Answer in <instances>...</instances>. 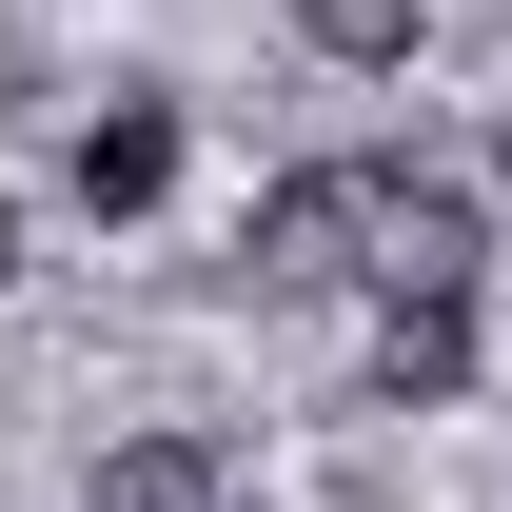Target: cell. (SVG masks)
<instances>
[{
    "mask_svg": "<svg viewBox=\"0 0 512 512\" xmlns=\"http://www.w3.org/2000/svg\"><path fill=\"white\" fill-rule=\"evenodd\" d=\"M256 276H296V296H316V276H375V158H296V178L256 197Z\"/></svg>",
    "mask_w": 512,
    "mask_h": 512,
    "instance_id": "6da1fadb",
    "label": "cell"
},
{
    "mask_svg": "<svg viewBox=\"0 0 512 512\" xmlns=\"http://www.w3.org/2000/svg\"><path fill=\"white\" fill-rule=\"evenodd\" d=\"M473 256H493L473 178H434V158H375V276H394V296H473Z\"/></svg>",
    "mask_w": 512,
    "mask_h": 512,
    "instance_id": "7a4b0ae2",
    "label": "cell"
},
{
    "mask_svg": "<svg viewBox=\"0 0 512 512\" xmlns=\"http://www.w3.org/2000/svg\"><path fill=\"white\" fill-rule=\"evenodd\" d=\"M60 178H79V217H158L178 197V99H99Z\"/></svg>",
    "mask_w": 512,
    "mask_h": 512,
    "instance_id": "3957f363",
    "label": "cell"
},
{
    "mask_svg": "<svg viewBox=\"0 0 512 512\" xmlns=\"http://www.w3.org/2000/svg\"><path fill=\"white\" fill-rule=\"evenodd\" d=\"M375 394L394 414H453V394H473V296H394L375 316Z\"/></svg>",
    "mask_w": 512,
    "mask_h": 512,
    "instance_id": "277c9868",
    "label": "cell"
},
{
    "mask_svg": "<svg viewBox=\"0 0 512 512\" xmlns=\"http://www.w3.org/2000/svg\"><path fill=\"white\" fill-rule=\"evenodd\" d=\"M296 40H316L335 79H394L414 40H434V0H296Z\"/></svg>",
    "mask_w": 512,
    "mask_h": 512,
    "instance_id": "5b68a950",
    "label": "cell"
},
{
    "mask_svg": "<svg viewBox=\"0 0 512 512\" xmlns=\"http://www.w3.org/2000/svg\"><path fill=\"white\" fill-rule=\"evenodd\" d=\"M217 493V434H138V453H99V512H197Z\"/></svg>",
    "mask_w": 512,
    "mask_h": 512,
    "instance_id": "8992f818",
    "label": "cell"
},
{
    "mask_svg": "<svg viewBox=\"0 0 512 512\" xmlns=\"http://www.w3.org/2000/svg\"><path fill=\"white\" fill-rule=\"evenodd\" d=\"M0 276H20V217H0Z\"/></svg>",
    "mask_w": 512,
    "mask_h": 512,
    "instance_id": "52a82bcc",
    "label": "cell"
},
{
    "mask_svg": "<svg viewBox=\"0 0 512 512\" xmlns=\"http://www.w3.org/2000/svg\"><path fill=\"white\" fill-rule=\"evenodd\" d=\"M493 178H512V119H493Z\"/></svg>",
    "mask_w": 512,
    "mask_h": 512,
    "instance_id": "ba28073f",
    "label": "cell"
}]
</instances>
